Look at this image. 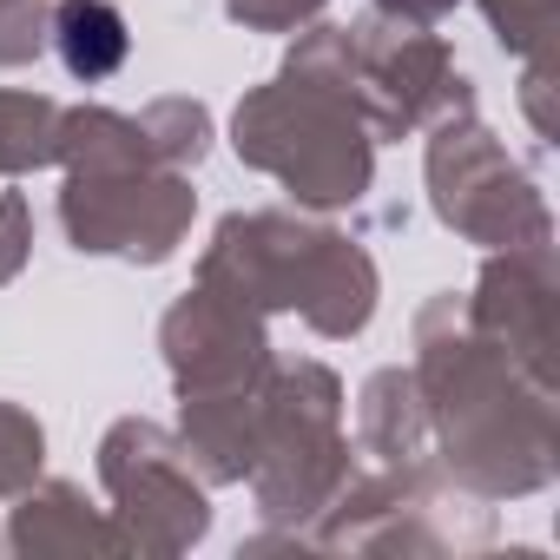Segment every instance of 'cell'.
Returning <instances> with one entry per match:
<instances>
[{"instance_id": "cell-1", "label": "cell", "mask_w": 560, "mask_h": 560, "mask_svg": "<svg viewBox=\"0 0 560 560\" xmlns=\"http://www.w3.org/2000/svg\"><path fill=\"white\" fill-rule=\"evenodd\" d=\"M416 389L429 409V442L442 448V475L475 501L540 494L560 468L553 442V383L508 363L488 337H475L462 298H429L416 311Z\"/></svg>"}, {"instance_id": "cell-2", "label": "cell", "mask_w": 560, "mask_h": 560, "mask_svg": "<svg viewBox=\"0 0 560 560\" xmlns=\"http://www.w3.org/2000/svg\"><path fill=\"white\" fill-rule=\"evenodd\" d=\"M198 284L250 304L257 317L298 311L317 337L343 343L370 330L383 277L376 257L330 224L291 211H231L198 257Z\"/></svg>"}, {"instance_id": "cell-3", "label": "cell", "mask_w": 560, "mask_h": 560, "mask_svg": "<svg viewBox=\"0 0 560 560\" xmlns=\"http://www.w3.org/2000/svg\"><path fill=\"white\" fill-rule=\"evenodd\" d=\"M357 475V448L343 435V383L324 363H291L264 376V442L250 468V494L270 534L264 547H311V527L330 514L343 481Z\"/></svg>"}, {"instance_id": "cell-4", "label": "cell", "mask_w": 560, "mask_h": 560, "mask_svg": "<svg viewBox=\"0 0 560 560\" xmlns=\"http://www.w3.org/2000/svg\"><path fill=\"white\" fill-rule=\"evenodd\" d=\"M231 145L250 172L277 178L311 211L363 205L370 178H376V139H370L363 113L343 93L304 86L291 73L244 93V106L231 113Z\"/></svg>"}, {"instance_id": "cell-5", "label": "cell", "mask_w": 560, "mask_h": 560, "mask_svg": "<svg viewBox=\"0 0 560 560\" xmlns=\"http://www.w3.org/2000/svg\"><path fill=\"white\" fill-rule=\"evenodd\" d=\"M494 508L462 494L435 462L350 475L330 514L311 527V547H350V553H468L488 547Z\"/></svg>"}, {"instance_id": "cell-6", "label": "cell", "mask_w": 560, "mask_h": 560, "mask_svg": "<svg viewBox=\"0 0 560 560\" xmlns=\"http://www.w3.org/2000/svg\"><path fill=\"white\" fill-rule=\"evenodd\" d=\"M429 205L468 244H553V211L540 185L508 159V145L475 119V106L429 126Z\"/></svg>"}, {"instance_id": "cell-7", "label": "cell", "mask_w": 560, "mask_h": 560, "mask_svg": "<svg viewBox=\"0 0 560 560\" xmlns=\"http://www.w3.org/2000/svg\"><path fill=\"white\" fill-rule=\"evenodd\" d=\"M343 93L363 113L370 139H409V132H429L435 119L475 106V86L455 67L448 40L435 27H409V21H383V14H363L350 27V86Z\"/></svg>"}, {"instance_id": "cell-8", "label": "cell", "mask_w": 560, "mask_h": 560, "mask_svg": "<svg viewBox=\"0 0 560 560\" xmlns=\"http://www.w3.org/2000/svg\"><path fill=\"white\" fill-rule=\"evenodd\" d=\"M100 488L132 553L172 560L211 534V501H205L198 468L185 462L178 435L145 416H119L100 435Z\"/></svg>"}, {"instance_id": "cell-9", "label": "cell", "mask_w": 560, "mask_h": 560, "mask_svg": "<svg viewBox=\"0 0 560 560\" xmlns=\"http://www.w3.org/2000/svg\"><path fill=\"white\" fill-rule=\"evenodd\" d=\"M198 191L185 172L139 165V172H67L60 224L67 244L86 257H126V264H165L191 231Z\"/></svg>"}, {"instance_id": "cell-10", "label": "cell", "mask_w": 560, "mask_h": 560, "mask_svg": "<svg viewBox=\"0 0 560 560\" xmlns=\"http://www.w3.org/2000/svg\"><path fill=\"white\" fill-rule=\"evenodd\" d=\"M159 350H165V370L178 383V396H198V389H244V383H264L277 370L270 357V337H264V317L211 284H191L165 324H159Z\"/></svg>"}, {"instance_id": "cell-11", "label": "cell", "mask_w": 560, "mask_h": 560, "mask_svg": "<svg viewBox=\"0 0 560 560\" xmlns=\"http://www.w3.org/2000/svg\"><path fill=\"white\" fill-rule=\"evenodd\" d=\"M475 337H488L508 363L553 383V244L494 250L475 277V298H462Z\"/></svg>"}, {"instance_id": "cell-12", "label": "cell", "mask_w": 560, "mask_h": 560, "mask_svg": "<svg viewBox=\"0 0 560 560\" xmlns=\"http://www.w3.org/2000/svg\"><path fill=\"white\" fill-rule=\"evenodd\" d=\"M257 442H264V383L178 396V448H185V462L198 468L205 488L250 481Z\"/></svg>"}, {"instance_id": "cell-13", "label": "cell", "mask_w": 560, "mask_h": 560, "mask_svg": "<svg viewBox=\"0 0 560 560\" xmlns=\"http://www.w3.org/2000/svg\"><path fill=\"white\" fill-rule=\"evenodd\" d=\"M14 501L21 508L8 521V547L21 560H34V553H132L119 521L100 514L86 501V488H73V481H34Z\"/></svg>"}, {"instance_id": "cell-14", "label": "cell", "mask_w": 560, "mask_h": 560, "mask_svg": "<svg viewBox=\"0 0 560 560\" xmlns=\"http://www.w3.org/2000/svg\"><path fill=\"white\" fill-rule=\"evenodd\" d=\"M429 409H422V389H416V370L389 363L363 383L357 396V455H370L376 468H409V462H429Z\"/></svg>"}, {"instance_id": "cell-15", "label": "cell", "mask_w": 560, "mask_h": 560, "mask_svg": "<svg viewBox=\"0 0 560 560\" xmlns=\"http://www.w3.org/2000/svg\"><path fill=\"white\" fill-rule=\"evenodd\" d=\"M47 47L60 54V67L73 80L100 86V80H113L126 67L132 27H126V14L113 8V0H54V40Z\"/></svg>"}, {"instance_id": "cell-16", "label": "cell", "mask_w": 560, "mask_h": 560, "mask_svg": "<svg viewBox=\"0 0 560 560\" xmlns=\"http://www.w3.org/2000/svg\"><path fill=\"white\" fill-rule=\"evenodd\" d=\"M54 165H67V172H139V165H152V152H145L132 113L67 106L60 113V159Z\"/></svg>"}, {"instance_id": "cell-17", "label": "cell", "mask_w": 560, "mask_h": 560, "mask_svg": "<svg viewBox=\"0 0 560 560\" xmlns=\"http://www.w3.org/2000/svg\"><path fill=\"white\" fill-rule=\"evenodd\" d=\"M60 100L0 86V178H27L60 159Z\"/></svg>"}, {"instance_id": "cell-18", "label": "cell", "mask_w": 560, "mask_h": 560, "mask_svg": "<svg viewBox=\"0 0 560 560\" xmlns=\"http://www.w3.org/2000/svg\"><path fill=\"white\" fill-rule=\"evenodd\" d=\"M132 119H139V139H145L152 165H165V172H191L211 152V113L198 100H152Z\"/></svg>"}, {"instance_id": "cell-19", "label": "cell", "mask_w": 560, "mask_h": 560, "mask_svg": "<svg viewBox=\"0 0 560 560\" xmlns=\"http://www.w3.org/2000/svg\"><path fill=\"white\" fill-rule=\"evenodd\" d=\"M40 468H47V429L21 402H0V501L34 488Z\"/></svg>"}, {"instance_id": "cell-20", "label": "cell", "mask_w": 560, "mask_h": 560, "mask_svg": "<svg viewBox=\"0 0 560 560\" xmlns=\"http://www.w3.org/2000/svg\"><path fill=\"white\" fill-rule=\"evenodd\" d=\"M54 40V8L47 0H0V67H27Z\"/></svg>"}, {"instance_id": "cell-21", "label": "cell", "mask_w": 560, "mask_h": 560, "mask_svg": "<svg viewBox=\"0 0 560 560\" xmlns=\"http://www.w3.org/2000/svg\"><path fill=\"white\" fill-rule=\"evenodd\" d=\"M481 14L508 54H521V60L547 54V0H481Z\"/></svg>"}, {"instance_id": "cell-22", "label": "cell", "mask_w": 560, "mask_h": 560, "mask_svg": "<svg viewBox=\"0 0 560 560\" xmlns=\"http://www.w3.org/2000/svg\"><path fill=\"white\" fill-rule=\"evenodd\" d=\"M324 8H330V0H224V14L237 27H250V34H298Z\"/></svg>"}, {"instance_id": "cell-23", "label": "cell", "mask_w": 560, "mask_h": 560, "mask_svg": "<svg viewBox=\"0 0 560 560\" xmlns=\"http://www.w3.org/2000/svg\"><path fill=\"white\" fill-rule=\"evenodd\" d=\"M34 257V205L27 191H0V284H14Z\"/></svg>"}, {"instance_id": "cell-24", "label": "cell", "mask_w": 560, "mask_h": 560, "mask_svg": "<svg viewBox=\"0 0 560 560\" xmlns=\"http://www.w3.org/2000/svg\"><path fill=\"white\" fill-rule=\"evenodd\" d=\"M455 8H462V0H376L370 14H383V21H409V27H442Z\"/></svg>"}, {"instance_id": "cell-25", "label": "cell", "mask_w": 560, "mask_h": 560, "mask_svg": "<svg viewBox=\"0 0 560 560\" xmlns=\"http://www.w3.org/2000/svg\"><path fill=\"white\" fill-rule=\"evenodd\" d=\"M521 106H527L534 132H540V139H553V113H547V54H540V60H527V80H521Z\"/></svg>"}]
</instances>
